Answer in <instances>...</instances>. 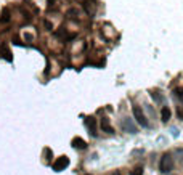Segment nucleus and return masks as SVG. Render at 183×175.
Segmentation results:
<instances>
[{"mask_svg": "<svg viewBox=\"0 0 183 175\" xmlns=\"http://www.w3.org/2000/svg\"><path fill=\"white\" fill-rule=\"evenodd\" d=\"M101 128H103V130H104L106 133H109V135L114 133V128L111 127L109 119H108V117H103V119H101Z\"/></svg>", "mask_w": 183, "mask_h": 175, "instance_id": "nucleus-6", "label": "nucleus"}, {"mask_svg": "<svg viewBox=\"0 0 183 175\" xmlns=\"http://www.w3.org/2000/svg\"><path fill=\"white\" fill-rule=\"evenodd\" d=\"M173 169V159H172V154H164L161 161H159V170L161 173H169Z\"/></svg>", "mask_w": 183, "mask_h": 175, "instance_id": "nucleus-1", "label": "nucleus"}, {"mask_svg": "<svg viewBox=\"0 0 183 175\" xmlns=\"http://www.w3.org/2000/svg\"><path fill=\"white\" fill-rule=\"evenodd\" d=\"M130 175H143V167H133L132 170H130Z\"/></svg>", "mask_w": 183, "mask_h": 175, "instance_id": "nucleus-11", "label": "nucleus"}, {"mask_svg": "<svg viewBox=\"0 0 183 175\" xmlns=\"http://www.w3.org/2000/svg\"><path fill=\"white\" fill-rule=\"evenodd\" d=\"M175 95H177L178 98H183V88H181V87L175 88Z\"/></svg>", "mask_w": 183, "mask_h": 175, "instance_id": "nucleus-14", "label": "nucleus"}, {"mask_svg": "<svg viewBox=\"0 0 183 175\" xmlns=\"http://www.w3.org/2000/svg\"><path fill=\"white\" fill-rule=\"evenodd\" d=\"M84 124L87 125V128H89V133L92 137H96V119L95 117H85Z\"/></svg>", "mask_w": 183, "mask_h": 175, "instance_id": "nucleus-5", "label": "nucleus"}, {"mask_svg": "<svg viewBox=\"0 0 183 175\" xmlns=\"http://www.w3.org/2000/svg\"><path fill=\"white\" fill-rule=\"evenodd\" d=\"M45 156H47L45 159H47L48 162H50V161H52V158H53V153H52V150H50V148H47V150H45Z\"/></svg>", "mask_w": 183, "mask_h": 175, "instance_id": "nucleus-12", "label": "nucleus"}, {"mask_svg": "<svg viewBox=\"0 0 183 175\" xmlns=\"http://www.w3.org/2000/svg\"><path fill=\"white\" fill-rule=\"evenodd\" d=\"M43 26L47 27V31H52V29H53V26H52L50 21H43Z\"/></svg>", "mask_w": 183, "mask_h": 175, "instance_id": "nucleus-15", "label": "nucleus"}, {"mask_svg": "<svg viewBox=\"0 0 183 175\" xmlns=\"http://www.w3.org/2000/svg\"><path fill=\"white\" fill-rule=\"evenodd\" d=\"M170 116H172L170 108H169V106H164V108L161 109V119H162V122H169Z\"/></svg>", "mask_w": 183, "mask_h": 175, "instance_id": "nucleus-8", "label": "nucleus"}, {"mask_svg": "<svg viewBox=\"0 0 183 175\" xmlns=\"http://www.w3.org/2000/svg\"><path fill=\"white\" fill-rule=\"evenodd\" d=\"M151 96H153L154 100H156V101H159V100L162 98V96H159V95H158V92H153V93H151Z\"/></svg>", "mask_w": 183, "mask_h": 175, "instance_id": "nucleus-16", "label": "nucleus"}, {"mask_svg": "<svg viewBox=\"0 0 183 175\" xmlns=\"http://www.w3.org/2000/svg\"><path fill=\"white\" fill-rule=\"evenodd\" d=\"M72 146H74L75 150H85L87 148V141L82 140V138H79V137H75L74 140H72Z\"/></svg>", "mask_w": 183, "mask_h": 175, "instance_id": "nucleus-7", "label": "nucleus"}, {"mask_svg": "<svg viewBox=\"0 0 183 175\" xmlns=\"http://www.w3.org/2000/svg\"><path fill=\"white\" fill-rule=\"evenodd\" d=\"M133 117H135V121H137V122H138L141 127H148L146 116H144L143 109H141L138 105H135V106H133Z\"/></svg>", "mask_w": 183, "mask_h": 175, "instance_id": "nucleus-2", "label": "nucleus"}, {"mask_svg": "<svg viewBox=\"0 0 183 175\" xmlns=\"http://www.w3.org/2000/svg\"><path fill=\"white\" fill-rule=\"evenodd\" d=\"M2 21H3V23H8V21H10V13H8V10L3 11V15H2Z\"/></svg>", "mask_w": 183, "mask_h": 175, "instance_id": "nucleus-13", "label": "nucleus"}, {"mask_svg": "<svg viewBox=\"0 0 183 175\" xmlns=\"http://www.w3.org/2000/svg\"><path fill=\"white\" fill-rule=\"evenodd\" d=\"M67 165H69V159L66 158V156H60L55 162H53V170L55 172H61V170H64Z\"/></svg>", "mask_w": 183, "mask_h": 175, "instance_id": "nucleus-3", "label": "nucleus"}, {"mask_svg": "<svg viewBox=\"0 0 183 175\" xmlns=\"http://www.w3.org/2000/svg\"><path fill=\"white\" fill-rule=\"evenodd\" d=\"M85 175H90V173H85Z\"/></svg>", "mask_w": 183, "mask_h": 175, "instance_id": "nucleus-18", "label": "nucleus"}, {"mask_svg": "<svg viewBox=\"0 0 183 175\" xmlns=\"http://www.w3.org/2000/svg\"><path fill=\"white\" fill-rule=\"evenodd\" d=\"M112 175H122V173H121L119 170H114V172H112Z\"/></svg>", "mask_w": 183, "mask_h": 175, "instance_id": "nucleus-17", "label": "nucleus"}, {"mask_svg": "<svg viewBox=\"0 0 183 175\" xmlns=\"http://www.w3.org/2000/svg\"><path fill=\"white\" fill-rule=\"evenodd\" d=\"M55 37H58V39H61V40H66L69 35H67V31L64 29V27H60V31L58 32H55Z\"/></svg>", "mask_w": 183, "mask_h": 175, "instance_id": "nucleus-9", "label": "nucleus"}, {"mask_svg": "<svg viewBox=\"0 0 183 175\" xmlns=\"http://www.w3.org/2000/svg\"><path fill=\"white\" fill-rule=\"evenodd\" d=\"M121 127H122V130L129 132V133H137V132H138L137 127H135V124H133V121H132L130 117H125L124 121L121 122Z\"/></svg>", "mask_w": 183, "mask_h": 175, "instance_id": "nucleus-4", "label": "nucleus"}, {"mask_svg": "<svg viewBox=\"0 0 183 175\" xmlns=\"http://www.w3.org/2000/svg\"><path fill=\"white\" fill-rule=\"evenodd\" d=\"M2 55H3V58L7 60V61H11L13 58H11V53H10V50L5 47V45H2Z\"/></svg>", "mask_w": 183, "mask_h": 175, "instance_id": "nucleus-10", "label": "nucleus"}]
</instances>
